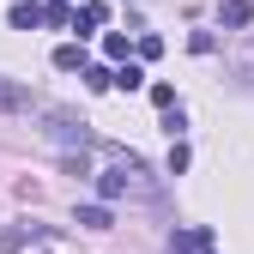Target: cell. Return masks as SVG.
Instances as JSON below:
<instances>
[{
  "mask_svg": "<svg viewBox=\"0 0 254 254\" xmlns=\"http://www.w3.org/2000/svg\"><path fill=\"white\" fill-rule=\"evenodd\" d=\"M43 121H49V139H61V145H91V133H85V121L73 115V109H43Z\"/></svg>",
  "mask_w": 254,
  "mask_h": 254,
  "instance_id": "1",
  "label": "cell"
},
{
  "mask_svg": "<svg viewBox=\"0 0 254 254\" xmlns=\"http://www.w3.org/2000/svg\"><path fill=\"white\" fill-rule=\"evenodd\" d=\"M18 109H30V91L18 79H0V115H18Z\"/></svg>",
  "mask_w": 254,
  "mask_h": 254,
  "instance_id": "2",
  "label": "cell"
},
{
  "mask_svg": "<svg viewBox=\"0 0 254 254\" xmlns=\"http://www.w3.org/2000/svg\"><path fill=\"white\" fill-rule=\"evenodd\" d=\"M218 24L242 30V24H254V6H248V0H224V6H218Z\"/></svg>",
  "mask_w": 254,
  "mask_h": 254,
  "instance_id": "3",
  "label": "cell"
},
{
  "mask_svg": "<svg viewBox=\"0 0 254 254\" xmlns=\"http://www.w3.org/2000/svg\"><path fill=\"white\" fill-rule=\"evenodd\" d=\"M30 236H43V230H37V224H12V230H0V254H18Z\"/></svg>",
  "mask_w": 254,
  "mask_h": 254,
  "instance_id": "4",
  "label": "cell"
},
{
  "mask_svg": "<svg viewBox=\"0 0 254 254\" xmlns=\"http://www.w3.org/2000/svg\"><path fill=\"white\" fill-rule=\"evenodd\" d=\"M103 18H109V12H103V6H97V0H85V6H79V12H73V30H79V37H85V30H97V24H103Z\"/></svg>",
  "mask_w": 254,
  "mask_h": 254,
  "instance_id": "5",
  "label": "cell"
},
{
  "mask_svg": "<svg viewBox=\"0 0 254 254\" xmlns=\"http://www.w3.org/2000/svg\"><path fill=\"white\" fill-rule=\"evenodd\" d=\"M37 18H43V6H37V0H18V6L6 12V24H12V30H30Z\"/></svg>",
  "mask_w": 254,
  "mask_h": 254,
  "instance_id": "6",
  "label": "cell"
},
{
  "mask_svg": "<svg viewBox=\"0 0 254 254\" xmlns=\"http://www.w3.org/2000/svg\"><path fill=\"white\" fill-rule=\"evenodd\" d=\"M55 67H61V73H79V67H85V49H79V43H61V49H55Z\"/></svg>",
  "mask_w": 254,
  "mask_h": 254,
  "instance_id": "7",
  "label": "cell"
},
{
  "mask_svg": "<svg viewBox=\"0 0 254 254\" xmlns=\"http://www.w3.org/2000/svg\"><path fill=\"white\" fill-rule=\"evenodd\" d=\"M79 224H85V230H109L115 212H109V206H79Z\"/></svg>",
  "mask_w": 254,
  "mask_h": 254,
  "instance_id": "8",
  "label": "cell"
},
{
  "mask_svg": "<svg viewBox=\"0 0 254 254\" xmlns=\"http://www.w3.org/2000/svg\"><path fill=\"white\" fill-rule=\"evenodd\" d=\"M109 85H121V91H139V85H145V73H139V67H121V73H109Z\"/></svg>",
  "mask_w": 254,
  "mask_h": 254,
  "instance_id": "9",
  "label": "cell"
},
{
  "mask_svg": "<svg viewBox=\"0 0 254 254\" xmlns=\"http://www.w3.org/2000/svg\"><path fill=\"white\" fill-rule=\"evenodd\" d=\"M188 157H194V151H188V145L176 139V145H170V176H182V170H188Z\"/></svg>",
  "mask_w": 254,
  "mask_h": 254,
  "instance_id": "10",
  "label": "cell"
},
{
  "mask_svg": "<svg viewBox=\"0 0 254 254\" xmlns=\"http://www.w3.org/2000/svg\"><path fill=\"white\" fill-rule=\"evenodd\" d=\"M103 55L109 61H127V37H103Z\"/></svg>",
  "mask_w": 254,
  "mask_h": 254,
  "instance_id": "11",
  "label": "cell"
}]
</instances>
